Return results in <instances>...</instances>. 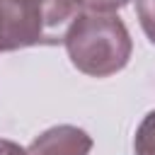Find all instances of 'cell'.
<instances>
[{
    "label": "cell",
    "instance_id": "obj_1",
    "mask_svg": "<svg viewBox=\"0 0 155 155\" xmlns=\"http://www.w3.org/2000/svg\"><path fill=\"white\" fill-rule=\"evenodd\" d=\"M70 63L90 78H109L126 68L133 41L119 15L82 12L65 34Z\"/></svg>",
    "mask_w": 155,
    "mask_h": 155
},
{
    "label": "cell",
    "instance_id": "obj_2",
    "mask_svg": "<svg viewBox=\"0 0 155 155\" xmlns=\"http://www.w3.org/2000/svg\"><path fill=\"white\" fill-rule=\"evenodd\" d=\"M80 15L78 0H0V53L63 44Z\"/></svg>",
    "mask_w": 155,
    "mask_h": 155
},
{
    "label": "cell",
    "instance_id": "obj_3",
    "mask_svg": "<svg viewBox=\"0 0 155 155\" xmlns=\"http://www.w3.org/2000/svg\"><path fill=\"white\" fill-rule=\"evenodd\" d=\"M90 150H92V136L85 128L61 124L39 133L29 143L27 155H90Z\"/></svg>",
    "mask_w": 155,
    "mask_h": 155
},
{
    "label": "cell",
    "instance_id": "obj_4",
    "mask_svg": "<svg viewBox=\"0 0 155 155\" xmlns=\"http://www.w3.org/2000/svg\"><path fill=\"white\" fill-rule=\"evenodd\" d=\"M133 150L136 155H155V111L143 116L133 138Z\"/></svg>",
    "mask_w": 155,
    "mask_h": 155
},
{
    "label": "cell",
    "instance_id": "obj_5",
    "mask_svg": "<svg viewBox=\"0 0 155 155\" xmlns=\"http://www.w3.org/2000/svg\"><path fill=\"white\" fill-rule=\"evenodd\" d=\"M136 12L145 36L155 44V0H136Z\"/></svg>",
    "mask_w": 155,
    "mask_h": 155
},
{
    "label": "cell",
    "instance_id": "obj_6",
    "mask_svg": "<svg viewBox=\"0 0 155 155\" xmlns=\"http://www.w3.org/2000/svg\"><path fill=\"white\" fill-rule=\"evenodd\" d=\"M85 12H99V15H114L119 7H124L131 0H78Z\"/></svg>",
    "mask_w": 155,
    "mask_h": 155
},
{
    "label": "cell",
    "instance_id": "obj_7",
    "mask_svg": "<svg viewBox=\"0 0 155 155\" xmlns=\"http://www.w3.org/2000/svg\"><path fill=\"white\" fill-rule=\"evenodd\" d=\"M0 155H27V150L22 145H17L15 140L0 138Z\"/></svg>",
    "mask_w": 155,
    "mask_h": 155
}]
</instances>
